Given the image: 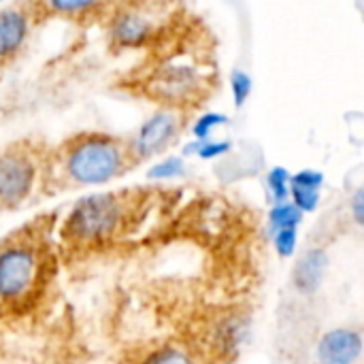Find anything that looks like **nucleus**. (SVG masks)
I'll list each match as a JSON object with an SVG mask.
<instances>
[{"label":"nucleus","instance_id":"1","mask_svg":"<svg viewBox=\"0 0 364 364\" xmlns=\"http://www.w3.org/2000/svg\"><path fill=\"white\" fill-rule=\"evenodd\" d=\"M132 164L128 147L107 134L70 139L62 149V168L75 186H100L119 177Z\"/></svg>","mask_w":364,"mask_h":364},{"label":"nucleus","instance_id":"2","mask_svg":"<svg viewBox=\"0 0 364 364\" xmlns=\"http://www.w3.org/2000/svg\"><path fill=\"white\" fill-rule=\"evenodd\" d=\"M43 256L30 241H9L0 247V305H21L41 286Z\"/></svg>","mask_w":364,"mask_h":364},{"label":"nucleus","instance_id":"3","mask_svg":"<svg viewBox=\"0 0 364 364\" xmlns=\"http://www.w3.org/2000/svg\"><path fill=\"white\" fill-rule=\"evenodd\" d=\"M122 220L124 203L117 194H92L73 207L64 224V235L75 243H100L117 232Z\"/></svg>","mask_w":364,"mask_h":364},{"label":"nucleus","instance_id":"4","mask_svg":"<svg viewBox=\"0 0 364 364\" xmlns=\"http://www.w3.org/2000/svg\"><path fill=\"white\" fill-rule=\"evenodd\" d=\"M203 87L205 85H203L200 68L183 60L164 62L149 81L151 94L164 105H168V109H175L181 102L196 100Z\"/></svg>","mask_w":364,"mask_h":364},{"label":"nucleus","instance_id":"5","mask_svg":"<svg viewBox=\"0 0 364 364\" xmlns=\"http://www.w3.org/2000/svg\"><path fill=\"white\" fill-rule=\"evenodd\" d=\"M181 126H183V117L177 109H162L154 113L145 124H141L132 141L126 145L132 164L149 160L162 154L164 149H168L177 139V134L181 132Z\"/></svg>","mask_w":364,"mask_h":364},{"label":"nucleus","instance_id":"6","mask_svg":"<svg viewBox=\"0 0 364 364\" xmlns=\"http://www.w3.org/2000/svg\"><path fill=\"white\" fill-rule=\"evenodd\" d=\"M36 179V166L23 151L0 154V207H15L28 198Z\"/></svg>","mask_w":364,"mask_h":364},{"label":"nucleus","instance_id":"7","mask_svg":"<svg viewBox=\"0 0 364 364\" xmlns=\"http://www.w3.org/2000/svg\"><path fill=\"white\" fill-rule=\"evenodd\" d=\"M156 4L122 6L111 21V38L122 47H139L156 36L158 23L151 13Z\"/></svg>","mask_w":364,"mask_h":364},{"label":"nucleus","instance_id":"8","mask_svg":"<svg viewBox=\"0 0 364 364\" xmlns=\"http://www.w3.org/2000/svg\"><path fill=\"white\" fill-rule=\"evenodd\" d=\"M320 364H356L363 356V335L356 328L328 331L318 341Z\"/></svg>","mask_w":364,"mask_h":364},{"label":"nucleus","instance_id":"9","mask_svg":"<svg viewBox=\"0 0 364 364\" xmlns=\"http://www.w3.org/2000/svg\"><path fill=\"white\" fill-rule=\"evenodd\" d=\"M326 267H328V256H326L324 250H309V252H305L296 260V264H294V275H292L294 288L301 294L318 292V288L324 282Z\"/></svg>","mask_w":364,"mask_h":364},{"label":"nucleus","instance_id":"10","mask_svg":"<svg viewBox=\"0 0 364 364\" xmlns=\"http://www.w3.org/2000/svg\"><path fill=\"white\" fill-rule=\"evenodd\" d=\"M28 36V15L21 9L0 11V60L15 55Z\"/></svg>","mask_w":364,"mask_h":364},{"label":"nucleus","instance_id":"11","mask_svg":"<svg viewBox=\"0 0 364 364\" xmlns=\"http://www.w3.org/2000/svg\"><path fill=\"white\" fill-rule=\"evenodd\" d=\"M303 220V213L290 203H277L273 205L271 213H269V224H271V230L277 232V230H288V228H296Z\"/></svg>","mask_w":364,"mask_h":364},{"label":"nucleus","instance_id":"12","mask_svg":"<svg viewBox=\"0 0 364 364\" xmlns=\"http://www.w3.org/2000/svg\"><path fill=\"white\" fill-rule=\"evenodd\" d=\"M143 364H196L192 354L183 348H177V346H166V348H160L156 352H151Z\"/></svg>","mask_w":364,"mask_h":364},{"label":"nucleus","instance_id":"13","mask_svg":"<svg viewBox=\"0 0 364 364\" xmlns=\"http://www.w3.org/2000/svg\"><path fill=\"white\" fill-rule=\"evenodd\" d=\"M290 203L305 215L318 209L320 205V190H309V188H301V186H290V194H288Z\"/></svg>","mask_w":364,"mask_h":364},{"label":"nucleus","instance_id":"14","mask_svg":"<svg viewBox=\"0 0 364 364\" xmlns=\"http://www.w3.org/2000/svg\"><path fill=\"white\" fill-rule=\"evenodd\" d=\"M267 183H269V190H271V194H273L275 205L288 200V194H290V173H288V168L275 166V168L269 173Z\"/></svg>","mask_w":364,"mask_h":364},{"label":"nucleus","instance_id":"15","mask_svg":"<svg viewBox=\"0 0 364 364\" xmlns=\"http://www.w3.org/2000/svg\"><path fill=\"white\" fill-rule=\"evenodd\" d=\"M228 119H226V115H222V113H205V115H200L196 122H194V126H192V134H194V141H209V136H211V132L218 128V126H224Z\"/></svg>","mask_w":364,"mask_h":364},{"label":"nucleus","instance_id":"16","mask_svg":"<svg viewBox=\"0 0 364 364\" xmlns=\"http://www.w3.org/2000/svg\"><path fill=\"white\" fill-rule=\"evenodd\" d=\"M51 11L55 13H64V15H83V13H90L94 9H100L98 2L94 0H51L47 4Z\"/></svg>","mask_w":364,"mask_h":364},{"label":"nucleus","instance_id":"17","mask_svg":"<svg viewBox=\"0 0 364 364\" xmlns=\"http://www.w3.org/2000/svg\"><path fill=\"white\" fill-rule=\"evenodd\" d=\"M183 158H177V156H171V158H164L160 160L156 166H151V171L147 173L149 179H173V177H179L183 175Z\"/></svg>","mask_w":364,"mask_h":364},{"label":"nucleus","instance_id":"18","mask_svg":"<svg viewBox=\"0 0 364 364\" xmlns=\"http://www.w3.org/2000/svg\"><path fill=\"white\" fill-rule=\"evenodd\" d=\"M230 92H232V100L237 107H243L245 100L252 94V77L245 70H235L230 77Z\"/></svg>","mask_w":364,"mask_h":364},{"label":"nucleus","instance_id":"19","mask_svg":"<svg viewBox=\"0 0 364 364\" xmlns=\"http://www.w3.org/2000/svg\"><path fill=\"white\" fill-rule=\"evenodd\" d=\"M296 241H299L296 228H288V230L273 232V247H275V252L282 258H290L296 252Z\"/></svg>","mask_w":364,"mask_h":364},{"label":"nucleus","instance_id":"20","mask_svg":"<svg viewBox=\"0 0 364 364\" xmlns=\"http://www.w3.org/2000/svg\"><path fill=\"white\" fill-rule=\"evenodd\" d=\"M290 186H301L309 190H320L324 186V175L316 168H303L296 175H290Z\"/></svg>","mask_w":364,"mask_h":364},{"label":"nucleus","instance_id":"21","mask_svg":"<svg viewBox=\"0 0 364 364\" xmlns=\"http://www.w3.org/2000/svg\"><path fill=\"white\" fill-rule=\"evenodd\" d=\"M228 149H230L228 141H203L198 145L196 156L203 158V160H211V158H220V156L228 154Z\"/></svg>","mask_w":364,"mask_h":364},{"label":"nucleus","instance_id":"22","mask_svg":"<svg viewBox=\"0 0 364 364\" xmlns=\"http://www.w3.org/2000/svg\"><path fill=\"white\" fill-rule=\"evenodd\" d=\"M352 215H354V222L360 226L364 220V192L363 190H356L354 198H352Z\"/></svg>","mask_w":364,"mask_h":364}]
</instances>
